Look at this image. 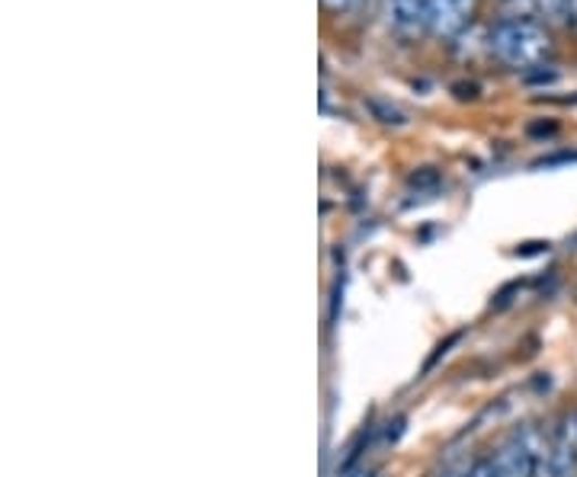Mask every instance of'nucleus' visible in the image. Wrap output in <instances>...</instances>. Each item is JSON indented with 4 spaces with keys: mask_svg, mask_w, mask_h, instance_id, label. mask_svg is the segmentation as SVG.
<instances>
[{
    "mask_svg": "<svg viewBox=\"0 0 577 477\" xmlns=\"http://www.w3.org/2000/svg\"><path fill=\"white\" fill-rule=\"evenodd\" d=\"M494 59L507 64L513 71H533L548 59L552 52V35L536 20H501L491 39H487Z\"/></svg>",
    "mask_w": 577,
    "mask_h": 477,
    "instance_id": "obj_1",
    "label": "nucleus"
},
{
    "mask_svg": "<svg viewBox=\"0 0 577 477\" xmlns=\"http://www.w3.org/2000/svg\"><path fill=\"white\" fill-rule=\"evenodd\" d=\"M545 436L539 430H516L511 439H504L494 458V468L501 477H536V465H539V448H543Z\"/></svg>",
    "mask_w": 577,
    "mask_h": 477,
    "instance_id": "obj_2",
    "label": "nucleus"
},
{
    "mask_svg": "<svg viewBox=\"0 0 577 477\" xmlns=\"http://www.w3.org/2000/svg\"><path fill=\"white\" fill-rule=\"evenodd\" d=\"M536 477H577V414L565 416L543 443Z\"/></svg>",
    "mask_w": 577,
    "mask_h": 477,
    "instance_id": "obj_3",
    "label": "nucleus"
},
{
    "mask_svg": "<svg viewBox=\"0 0 577 477\" xmlns=\"http://www.w3.org/2000/svg\"><path fill=\"white\" fill-rule=\"evenodd\" d=\"M475 7H479V0H430V23H427V30L433 32V35L452 39V35H459L472 23Z\"/></svg>",
    "mask_w": 577,
    "mask_h": 477,
    "instance_id": "obj_4",
    "label": "nucleus"
},
{
    "mask_svg": "<svg viewBox=\"0 0 577 477\" xmlns=\"http://www.w3.org/2000/svg\"><path fill=\"white\" fill-rule=\"evenodd\" d=\"M388 13L395 30L415 35L430 23V0H388Z\"/></svg>",
    "mask_w": 577,
    "mask_h": 477,
    "instance_id": "obj_5",
    "label": "nucleus"
},
{
    "mask_svg": "<svg viewBox=\"0 0 577 477\" xmlns=\"http://www.w3.org/2000/svg\"><path fill=\"white\" fill-rule=\"evenodd\" d=\"M539 10L562 26H577V0H539Z\"/></svg>",
    "mask_w": 577,
    "mask_h": 477,
    "instance_id": "obj_6",
    "label": "nucleus"
},
{
    "mask_svg": "<svg viewBox=\"0 0 577 477\" xmlns=\"http://www.w3.org/2000/svg\"><path fill=\"white\" fill-rule=\"evenodd\" d=\"M501 3L511 13V20H529V13L539 7V0H501Z\"/></svg>",
    "mask_w": 577,
    "mask_h": 477,
    "instance_id": "obj_7",
    "label": "nucleus"
},
{
    "mask_svg": "<svg viewBox=\"0 0 577 477\" xmlns=\"http://www.w3.org/2000/svg\"><path fill=\"white\" fill-rule=\"evenodd\" d=\"M465 477H501L497 475V468H494V458H479L475 465H472V471Z\"/></svg>",
    "mask_w": 577,
    "mask_h": 477,
    "instance_id": "obj_8",
    "label": "nucleus"
},
{
    "mask_svg": "<svg viewBox=\"0 0 577 477\" xmlns=\"http://www.w3.org/2000/svg\"><path fill=\"white\" fill-rule=\"evenodd\" d=\"M526 251H516L520 256H533V254H548V244H523Z\"/></svg>",
    "mask_w": 577,
    "mask_h": 477,
    "instance_id": "obj_9",
    "label": "nucleus"
},
{
    "mask_svg": "<svg viewBox=\"0 0 577 477\" xmlns=\"http://www.w3.org/2000/svg\"><path fill=\"white\" fill-rule=\"evenodd\" d=\"M321 3H324L327 10H347L353 0H321Z\"/></svg>",
    "mask_w": 577,
    "mask_h": 477,
    "instance_id": "obj_10",
    "label": "nucleus"
},
{
    "mask_svg": "<svg viewBox=\"0 0 577 477\" xmlns=\"http://www.w3.org/2000/svg\"><path fill=\"white\" fill-rule=\"evenodd\" d=\"M344 477H376L373 471H366V468H353V471H347Z\"/></svg>",
    "mask_w": 577,
    "mask_h": 477,
    "instance_id": "obj_11",
    "label": "nucleus"
},
{
    "mask_svg": "<svg viewBox=\"0 0 577 477\" xmlns=\"http://www.w3.org/2000/svg\"><path fill=\"white\" fill-rule=\"evenodd\" d=\"M447 477H459V475H447Z\"/></svg>",
    "mask_w": 577,
    "mask_h": 477,
    "instance_id": "obj_12",
    "label": "nucleus"
}]
</instances>
